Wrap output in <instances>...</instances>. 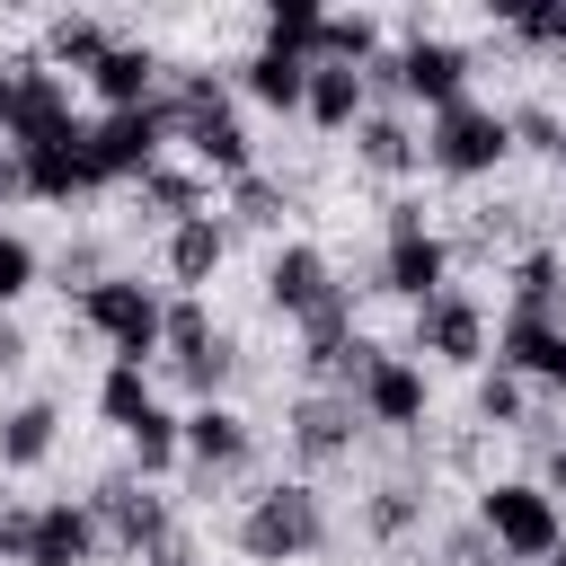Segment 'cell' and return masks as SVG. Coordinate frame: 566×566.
I'll return each mask as SVG.
<instances>
[{
	"label": "cell",
	"mask_w": 566,
	"mask_h": 566,
	"mask_svg": "<svg viewBox=\"0 0 566 566\" xmlns=\"http://www.w3.org/2000/svg\"><path fill=\"white\" fill-rule=\"evenodd\" d=\"M239 557H256V566H301V557H318L327 548V495L310 486V478H265L248 504H239Z\"/></svg>",
	"instance_id": "cell-1"
},
{
	"label": "cell",
	"mask_w": 566,
	"mask_h": 566,
	"mask_svg": "<svg viewBox=\"0 0 566 566\" xmlns=\"http://www.w3.org/2000/svg\"><path fill=\"white\" fill-rule=\"evenodd\" d=\"M168 115H177V150L212 177V186H239V177H256V150H248V124L230 115V88L212 80V71H186L177 80V97H168Z\"/></svg>",
	"instance_id": "cell-2"
},
{
	"label": "cell",
	"mask_w": 566,
	"mask_h": 566,
	"mask_svg": "<svg viewBox=\"0 0 566 566\" xmlns=\"http://www.w3.org/2000/svg\"><path fill=\"white\" fill-rule=\"evenodd\" d=\"M80 327L106 336V363H142L150 371L159 345H168V292L142 283V274H97L80 292Z\"/></svg>",
	"instance_id": "cell-3"
},
{
	"label": "cell",
	"mask_w": 566,
	"mask_h": 566,
	"mask_svg": "<svg viewBox=\"0 0 566 566\" xmlns=\"http://www.w3.org/2000/svg\"><path fill=\"white\" fill-rule=\"evenodd\" d=\"M478 531L504 566H548L566 548V504L539 478H495V486H478Z\"/></svg>",
	"instance_id": "cell-4"
},
{
	"label": "cell",
	"mask_w": 566,
	"mask_h": 566,
	"mask_svg": "<svg viewBox=\"0 0 566 566\" xmlns=\"http://www.w3.org/2000/svg\"><path fill=\"white\" fill-rule=\"evenodd\" d=\"M504 159H513V115H504V106H486V97H460V106L424 115V168H433V177H451V186H478V177H495Z\"/></svg>",
	"instance_id": "cell-5"
},
{
	"label": "cell",
	"mask_w": 566,
	"mask_h": 566,
	"mask_svg": "<svg viewBox=\"0 0 566 566\" xmlns=\"http://www.w3.org/2000/svg\"><path fill=\"white\" fill-rule=\"evenodd\" d=\"M380 292H398L407 310H424V301H442V292H451V239L424 221V203H416V195H398V203H389V239H380Z\"/></svg>",
	"instance_id": "cell-6"
},
{
	"label": "cell",
	"mask_w": 566,
	"mask_h": 566,
	"mask_svg": "<svg viewBox=\"0 0 566 566\" xmlns=\"http://www.w3.org/2000/svg\"><path fill=\"white\" fill-rule=\"evenodd\" d=\"M168 142H177L168 97L159 106H133V115H97L88 124V168H97V186H142L168 159Z\"/></svg>",
	"instance_id": "cell-7"
},
{
	"label": "cell",
	"mask_w": 566,
	"mask_h": 566,
	"mask_svg": "<svg viewBox=\"0 0 566 566\" xmlns=\"http://www.w3.org/2000/svg\"><path fill=\"white\" fill-rule=\"evenodd\" d=\"M88 513H97V539H106V548H124V557H159V548L177 539L168 495H159V486H142V478H106V486L88 495Z\"/></svg>",
	"instance_id": "cell-8"
},
{
	"label": "cell",
	"mask_w": 566,
	"mask_h": 566,
	"mask_svg": "<svg viewBox=\"0 0 566 566\" xmlns=\"http://www.w3.org/2000/svg\"><path fill=\"white\" fill-rule=\"evenodd\" d=\"M265 301L292 318V327H310V318H327V310H345L354 292L336 283V265H327V248H310V239H283L274 256H265Z\"/></svg>",
	"instance_id": "cell-9"
},
{
	"label": "cell",
	"mask_w": 566,
	"mask_h": 566,
	"mask_svg": "<svg viewBox=\"0 0 566 566\" xmlns=\"http://www.w3.org/2000/svg\"><path fill=\"white\" fill-rule=\"evenodd\" d=\"M469 71H478V62H469V44H451V35H424V27H416V35L398 44V97H407L416 115H442V106L478 97Z\"/></svg>",
	"instance_id": "cell-10"
},
{
	"label": "cell",
	"mask_w": 566,
	"mask_h": 566,
	"mask_svg": "<svg viewBox=\"0 0 566 566\" xmlns=\"http://www.w3.org/2000/svg\"><path fill=\"white\" fill-rule=\"evenodd\" d=\"M416 354H433V363H451V371H486V354H495V327H486V301L478 292H442V301H424L416 310Z\"/></svg>",
	"instance_id": "cell-11"
},
{
	"label": "cell",
	"mask_w": 566,
	"mask_h": 566,
	"mask_svg": "<svg viewBox=\"0 0 566 566\" xmlns=\"http://www.w3.org/2000/svg\"><path fill=\"white\" fill-rule=\"evenodd\" d=\"M354 407H363V424H389V433H416L424 424V363L416 354H363V371H354Z\"/></svg>",
	"instance_id": "cell-12"
},
{
	"label": "cell",
	"mask_w": 566,
	"mask_h": 566,
	"mask_svg": "<svg viewBox=\"0 0 566 566\" xmlns=\"http://www.w3.org/2000/svg\"><path fill=\"white\" fill-rule=\"evenodd\" d=\"M256 460V424L230 407V398H203V407H186V469H203V478H230V469H248Z\"/></svg>",
	"instance_id": "cell-13"
},
{
	"label": "cell",
	"mask_w": 566,
	"mask_h": 566,
	"mask_svg": "<svg viewBox=\"0 0 566 566\" xmlns=\"http://www.w3.org/2000/svg\"><path fill=\"white\" fill-rule=\"evenodd\" d=\"M97 513H88V495H53V504H35V531H27V557L18 566H97Z\"/></svg>",
	"instance_id": "cell-14"
},
{
	"label": "cell",
	"mask_w": 566,
	"mask_h": 566,
	"mask_svg": "<svg viewBox=\"0 0 566 566\" xmlns=\"http://www.w3.org/2000/svg\"><path fill=\"white\" fill-rule=\"evenodd\" d=\"M354 424H363V407H354V389H301L292 398V451L318 469V460H345L354 451Z\"/></svg>",
	"instance_id": "cell-15"
},
{
	"label": "cell",
	"mask_w": 566,
	"mask_h": 566,
	"mask_svg": "<svg viewBox=\"0 0 566 566\" xmlns=\"http://www.w3.org/2000/svg\"><path fill=\"white\" fill-rule=\"evenodd\" d=\"M221 256H230V221H221V212L177 221V230H168V292H177V301H203V283L221 274Z\"/></svg>",
	"instance_id": "cell-16"
},
{
	"label": "cell",
	"mask_w": 566,
	"mask_h": 566,
	"mask_svg": "<svg viewBox=\"0 0 566 566\" xmlns=\"http://www.w3.org/2000/svg\"><path fill=\"white\" fill-rule=\"evenodd\" d=\"M88 97L106 106V115H133V106H159V53L150 44H124L115 35V53L88 71Z\"/></svg>",
	"instance_id": "cell-17"
},
{
	"label": "cell",
	"mask_w": 566,
	"mask_h": 566,
	"mask_svg": "<svg viewBox=\"0 0 566 566\" xmlns=\"http://www.w3.org/2000/svg\"><path fill=\"white\" fill-rule=\"evenodd\" d=\"M239 97H256L265 115H301V106H310V62H301V53L256 44V53L239 62Z\"/></svg>",
	"instance_id": "cell-18"
},
{
	"label": "cell",
	"mask_w": 566,
	"mask_h": 566,
	"mask_svg": "<svg viewBox=\"0 0 566 566\" xmlns=\"http://www.w3.org/2000/svg\"><path fill=\"white\" fill-rule=\"evenodd\" d=\"M354 159H363L371 177H407V168H424V124H407V115L371 106V115L354 124Z\"/></svg>",
	"instance_id": "cell-19"
},
{
	"label": "cell",
	"mask_w": 566,
	"mask_h": 566,
	"mask_svg": "<svg viewBox=\"0 0 566 566\" xmlns=\"http://www.w3.org/2000/svg\"><path fill=\"white\" fill-rule=\"evenodd\" d=\"M18 159H27V195H35V203H80V195H97L88 133H71V142H53V150H18Z\"/></svg>",
	"instance_id": "cell-20"
},
{
	"label": "cell",
	"mask_w": 566,
	"mask_h": 566,
	"mask_svg": "<svg viewBox=\"0 0 566 566\" xmlns=\"http://www.w3.org/2000/svg\"><path fill=\"white\" fill-rule=\"evenodd\" d=\"M53 442H62V407H53V398H18V407L0 416V469H9V478L44 469Z\"/></svg>",
	"instance_id": "cell-21"
},
{
	"label": "cell",
	"mask_w": 566,
	"mask_h": 566,
	"mask_svg": "<svg viewBox=\"0 0 566 566\" xmlns=\"http://www.w3.org/2000/svg\"><path fill=\"white\" fill-rule=\"evenodd\" d=\"M106 53H115V35H106L97 18H44V35H35V62L62 71V80H88Z\"/></svg>",
	"instance_id": "cell-22"
},
{
	"label": "cell",
	"mask_w": 566,
	"mask_h": 566,
	"mask_svg": "<svg viewBox=\"0 0 566 566\" xmlns=\"http://www.w3.org/2000/svg\"><path fill=\"white\" fill-rule=\"evenodd\" d=\"M318 133H345L354 142V124L371 115V88H363V71H336V62H310V106H301Z\"/></svg>",
	"instance_id": "cell-23"
},
{
	"label": "cell",
	"mask_w": 566,
	"mask_h": 566,
	"mask_svg": "<svg viewBox=\"0 0 566 566\" xmlns=\"http://www.w3.org/2000/svg\"><path fill=\"white\" fill-rule=\"evenodd\" d=\"M124 451H133V478H142V486H159V478L186 460V407H168V398H159V407L124 433Z\"/></svg>",
	"instance_id": "cell-24"
},
{
	"label": "cell",
	"mask_w": 566,
	"mask_h": 566,
	"mask_svg": "<svg viewBox=\"0 0 566 566\" xmlns=\"http://www.w3.org/2000/svg\"><path fill=\"white\" fill-rule=\"evenodd\" d=\"M389 44H380V18L371 9H327V27H318V53L310 62H336V71H371Z\"/></svg>",
	"instance_id": "cell-25"
},
{
	"label": "cell",
	"mask_w": 566,
	"mask_h": 566,
	"mask_svg": "<svg viewBox=\"0 0 566 566\" xmlns=\"http://www.w3.org/2000/svg\"><path fill=\"white\" fill-rule=\"evenodd\" d=\"M504 310L557 318V327H566V256H557V248H531V256L513 265V301H504Z\"/></svg>",
	"instance_id": "cell-26"
},
{
	"label": "cell",
	"mask_w": 566,
	"mask_h": 566,
	"mask_svg": "<svg viewBox=\"0 0 566 566\" xmlns=\"http://www.w3.org/2000/svg\"><path fill=\"white\" fill-rule=\"evenodd\" d=\"M150 407H159V380H150L142 363H106V371H97V416H106L115 433H133Z\"/></svg>",
	"instance_id": "cell-27"
},
{
	"label": "cell",
	"mask_w": 566,
	"mask_h": 566,
	"mask_svg": "<svg viewBox=\"0 0 566 566\" xmlns=\"http://www.w3.org/2000/svg\"><path fill=\"white\" fill-rule=\"evenodd\" d=\"M318 27H327L318 0H265V44H274V53H301V62H310V53H318Z\"/></svg>",
	"instance_id": "cell-28"
},
{
	"label": "cell",
	"mask_w": 566,
	"mask_h": 566,
	"mask_svg": "<svg viewBox=\"0 0 566 566\" xmlns=\"http://www.w3.org/2000/svg\"><path fill=\"white\" fill-rule=\"evenodd\" d=\"M495 18H504L522 44H539V53H566V0H495Z\"/></svg>",
	"instance_id": "cell-29"
},
{
	"label": "cell",
	"mask_w": 566,
	"mask_h": 566,
	"mask_svg": "<svg viewBox=\"0 0 566 566\" xmlns=\"http://www.w3.org/2000/svg\"><path fill=\"white\" fill-rule=\"evenodd\" d=\"M35 283H44V256H35V239H27V230H0V318H9V310H18Z\"/></svg>",
	"instance_id": "cell-30"
},
{
	"label": "cell",
	"mask_w": 566,
	"mask_h": 566,
	"mask_svg": "<svg viewBox=\"0 0 566 566\" xmlns=\"http://www.w3.org/2000/svg\"><path fill=\"white\" fill-rule=\"evenodd\" d=\"M531 380H513L504 363L495 371H478V424H531V398H522Z\"/></svg>",
	"instance_id": "cell-31"
},
{
	"label": "cell",
	"mask_w": 566,
	"mask_h": 566,
	"mask_svg": "<svg viewBox=\"0 0 566 566\" xmlns=\"http://www.w3.org/2000/svg\"><path fill=\"white\" fill-rule=\"evenodd\" d=\"M283 212H292V203H283L265 177H239V186H230V221H248V230H274Z\"/></svg>",
	"instance_id": "cell-32"
},
{
	"label": "cell",
	"mask_w": 566,
	"mask_h": 566,
	"mask_svg": "<svg viewBox=\"0 0 566 566\" xmlns=\"http://www.w3.org/2000/svg\"><path fill=\"white\" fill-rule=\"evenodd\" d=\"M513 150H548V159H557V150H566V124H557L548 106H513Z\"/></svg>",
	"instance_id": "cell-33"
},
{
	"label": "cell",
	"mask_w": 566,
	"mask_h": 566,
	"mask_svg": "<svg viewBox=\"0 0 566 566\" xmlns=\"http://www.w3.org/2000/svg\"><path fill=\"white\" fill-rule=\"evenodd\" d=\"M539 486L566 504V433H548V451H539Z\"/></svg>",
	"instance_id": "cell-34"
},
{
	"label": "cell",
	"mask_w": 566,
	"mask_h": 566,
	"mask_svg": "<svg viewBox=\"0 0 566 566\" xmlns=\"http://www.w3.org/2000/svg\"><path fill=\"white\" fill-rule=\"evenodd\" d=\"M371 522L398 531V522H407V486H380V495H371Z\"/></svg>",
	"instance_id": "cell-35"
},
{
	"label": "cell",
	"mask_w": 566,
	"mask_h": 566,
	"mask_svg": "<svg viewBox=\"0 0 566 566\" xmlns=\"http://www.w3.org/2000/svg\"><path fill=\"white\" fill-rule=\"evenodd\" d=\"M18 195H27V159H18V150H0V203H18Z\"/></svg>",
	"instance_id": "cell-36"
},
{
	"label": "cell",
	"mask_w": 566,
	"mask_h": 566,
	"mask_svg": "<svg viewBox=\"0 0 566 566\" xmlns=\"http://www.w3.org/2000/svg\"><path fill=\"white\" fill-rule=\"evenodd\" d=\"M531 389H566V327H557V345H548V363H539V380Z\"/></svg>",
	"instance_id": "cell-37"
},
{
	"label": "cell",
	"mask_w": 566,
	"mask_h": 566,
	"mask_svg": "<svg viewBox=\"0 0 566 566\" xmlns=\"http://www.w3.org/2000/svg\"><path fill=\"white\" fill-rule=\"evenodd\" d=\"M18 363H27V336H18L9 318H0V371H18Z\"/></svg>",
	"instance_id": "cell-38"
},
{
	"label": "cell",
	"mask_w": 566,
	"mask_h": 566,
	"mask_svg": "<svg viewBox=\"0 0 566 566\" xmlns=\"http://www.w3.org/2000/svg\"><path fill=\"white\" fill-rule=\"evenodd\" d=\"M548 566H566V548H557V557H548Z\"/></svg>",
	"instance_id": "cell-39"
},
{
	"label": "cell",
	"mask_w": 566,
	"mask_h": 566,
	"mask_svg": "<svg viewBox=\"0 0 566 566\" xmlns=\"http://www.w3.org/2000/svg\"><path fill=\"white\" fill-rule=\"evenodd\" d=\"M557 168H566V150H557Z\"/></svg>",
	"instance_id": "cell-40"
}]
</instances>
